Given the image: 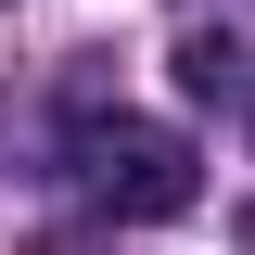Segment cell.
Segmentation results:
<instances>
[{
  "mask_svg": "<svg viewBox=\"0 0 255 255\" xmlns=\"http://www.w3.org/2000/svg\"><path fill=\"white\" fill-rule=\"evenodd\" d=\"M64 179L90 191V217H115V230H166V217L204 204V153L179 128H140V115H90L64 140Z\"/></svg>",
  "mask_w": 255,
  "mask_h": 255,
  "instance_id": "cell-1",
  "label": "cell"
},
{
  "mask_svg": "<svg viewBox=\"0 0 255 255\" xmlns=\"http://www.w3.org/2000/svg\"><path fill=\"white\" fill-rule=\"evenodd\" d=\"M166 64H179V90H191V102H230V90H243V38H217V26H191Z\"/></svg>",
  "mask_w": 255,
  "mask_h": 255,
  "instance_id": "cell-2",
  "label": "cell"
},
{
  "mask_svg": "<svg viewBox=\"0 0 255 255\" xmlns=\"http://www.w3.org/2000/svg\"><path fill=\"white\" fill-rule=\"evenodd\" d=\"M51 255H64V243H51Z\"/></svg>",
  "mask_w": 255,
  "mask_h": 255,
  "instance_id": "cell-3",
  "label": "cell"
}]
</instances>
